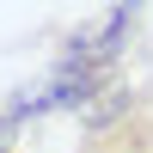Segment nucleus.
Here are the masks:
<instances>
[{"label":"nucleus","mask_w":153,"mask_h":153,"mask_svg":"<svg viewBox=\"0 0 153 153\" xmlns=\"http://www.w3.org/2000/svg\"><path fill=\"white\" fill-rule=\"evenodd\" d=\"M135 19H141L135 6H110L98 25H86V31H74L68 43H61L55 68H68V74H104V80H117V55L129 49Z\"/></svg>","instance_id":"f257e3e1"},{"label":"nucleus","mask_w":153,"mask_h":153,"mask_svg":"<svg viewBox=\"0 0 153 153\" xmlns=\"http://www.w3.org/2000/svg\"><path fill=\"white\" fill-rule=\"evenodd\" d=\"M6 141H12V117L0 110V153H6Z\"/></svg>","instance_id":"7ed1b4c3"},{"label":"nucleus","mask_w":153,"mask_h":153,"mask_svg":"<svg viewBox=\"0 0 153 153\" xmlns=\"http://www.w3.org/2000/svg\"><path fill=\"white\" fill-rule=\"evenodd\" d=\"M74 153H153V98H141L123 123H110V129L86 135Z\"/></svg>","instance_id":"f03ea898"},{"label":"nucleus","mask_w":153,"mask_h":153,"mask_svg":"<svg viewBox=\"0 0 153 153\" xmlns=\"http://www.w3.org/2000/svg\"><path fill=\"white\" fill-rule=\"evenodd\" d=\"M6 153H12V147H6Z\"/></svg>","instance_id":"20e7f679"}]
</instances>
